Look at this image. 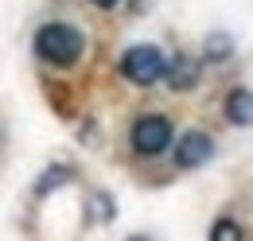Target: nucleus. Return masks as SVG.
I'll return each instance as SVG.
<instances>
[{"label":"nucleus","mask_w":253,"mask_h":241,"mask_svg":"<svg viewBox=\"0 0 253 241\" xmlns=\"http://www.w3.org/2000/svg\"><path fill=\"white\" fill-rule=\"evenodd\" d=\"M32 47H35V59L43 62V66L70 70L86 55V35H82V28H74L66 20H47L43 28L35 31Z\"/></svg>","instance_id":"1"},{"label":"nucleus","mask_w":253,"mask_h":241,"mask_svg":"<svg viewBox=\"0 0 253 241\" xmlns=\"http://www.w3.org/2000/svg\"><path fill=\"white\" fill-rule=\"evenodd\" d=\"M171 144H175V124H171V117H164V113H140V117L128 124V148H132V156H140V160H156Z\"/></svg>","instance_id":"2"},{"label":"nucleus","mask_w":253,"mask_h":241,"mask_svg":"<svg viewBox=\"0 0 253 241\" xmlns=\"http://www.w3.org/2000/svg\"><path fill=\"white\" fill-rule=\"evenodd\" d=\"M164 70H168V59H164V51H160L156 43H136L117 62V74L125 78L128 86H140V90L164 82Z\"/></svg>","instance_id":"3"},{"label":"nucleus","mask_w":253,"mask_h":241,"mask_svg":"<svg viewBox=\"0 0 253 241\" xmlns=\"http://www.w3.org/2000/svg\"><path fill=\"white\" fill-rule=\"evenodd\" d=\"M211 156H214V140H211V132H207V128H187V132L175 140V152H171L175 167H183V171L203 167Z\"/></svg>","instance_id":"4"},{"label":"nucleus","mask_w":253,"mask_h":241,"mask_svg":"<svg viewBox=\"0 0 253 241\" xmlns=\"http://www.w3.org/2000/svg\"><path fill=\"white\" fill-rule=\"evenodd\" d=\"M199 78H203V70H199V62L191 59V55H179V59L168 62V70H164V82L171 86L175 93H187L199 86Z\"/></svg>","instance_id":"5"},{"label":"nucleus","mask_w":253,"mask_h":241,"mask_svg":"<svg viewBox=\"0 0 253 241\" xmlns=\"http://www.w3.org/2000/svg\"><path fill=\"white\" fill-rule=\"evenodd\" d=\"M226 120L230 124H253V90H246V86H238V90H230L226 93Z\"/></svg>","instance_id":"6"},{"label":"nucleus","mask_w":253,"mask_h":241,"mask_svg":"<svg viewBox=\"0 0 253 241\" xmlns=\"http://www.w3.org/2000/svg\"><path fill=\"white\" fill-rule=\"evenodd\" d=\"M74 179V171L66 167V163H55V167H47L43 175H39V183H35V195L43 199V195H51V191H59L63 183H70Z\"/></svg>","instance_id":"7"},{"label":"nucleus","mask_w":253,"mask_h":241,"mask_svg":"<svg viewBox=\"0 0 253 241\" xmlns=\"http://www.w3.org/2000/svg\"><path fill=\"white\" fill-rule=\"evenodd\" d=\"M211 241H246V234H242V226L234 218H218L211 226Z\"/></svg>","instance_id":"8"},{"label":"nucleus","mask_w":253,"mask_h":241,"mask_svg":"<svg viewBox=\"0 0 253 241\" xmlns=\"http://www.w3.org/2000/svg\"><path fill=\"white\" fill-rule=\"evenodd\" d=\"M230 51H234V43H230V35H211V39H207V47H203V55H207L211 62L226 59Z\"/></svg>","instance_id":"9"},{"label":"nucleus","mask_w":253,"mask_h":241,"mask_svg":"<svg viewBox=\"0 0 253 241\" xmlns=\"http://www.w3.org/2000/svg\"><path fill=\"white\" fill-rule=\"evenodd\" d=\"M86 4H90V8H97V12H113L121 0H86Z\"/></svg>","instance_id":"10"},{"label":"nucleus","mask_w":253,"mask_h":241,"mask_svg":"<svg viewBox=\"0 0 253 241\" xmlns=\"http://www.w3.org/2000/svg\"><path fill=\"white\" fill-rule=\"evenodd\" d=\"M128 241H148V238H144V234H136V238H128Z\"/></svg>","instance_id":"11"}]
</instances>
